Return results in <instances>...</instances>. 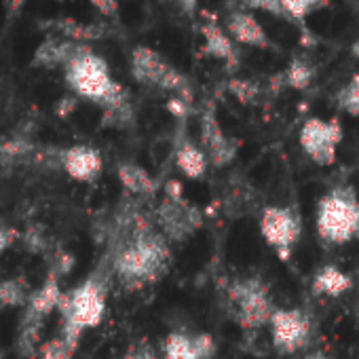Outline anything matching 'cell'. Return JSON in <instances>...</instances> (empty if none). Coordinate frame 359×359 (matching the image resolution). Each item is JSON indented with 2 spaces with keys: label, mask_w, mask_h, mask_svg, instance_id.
Listing matches in <instances>:
<instances>
[{
  "label": "cell",
  "mask_w": 359,
  "mask_h": 359,
  "mask_svg": "<svg viewBox=\"0 0 359 359\" xmlns=\"http://www.w3.org/2000/svg\"><path fill=\"white\" fill-rule=\"evenodd\" d=\"M106 294H108V273H93L81 285L62 296L57 306L62 315L60 334L74 346H79L85 330L102 323L106 315Z\"/></svg>",
  "instance_id": "1"
},
{
  "label": "cell",
  "mask_w": 359,
  "mask_h": 359,
  "mask_svg": "<svg viewBox=\"0 0 359 359\" xmlns=\"http://www.w3.org/2000/svg\"><path fill=\"white\" fill-rule=\"evenodd\" d=\"M64 70H66L68 87L79 97H85L102 106V110L129 97L127 89L110 76L104 57L95 55L87 45L79 49V53L70 60V64Z\"/></svg>",
  "instance_id": "2"
},
{
  "label": "cell",
  "mask_w": 359,
  "mask_h": 359,
  "mask_svg": "<svg viewBox=\"0 0 359 359\" xmlns=\"http://www.w3.org/2000/svg\"><path fill=\"white\" fill-rule=\"evenodd\" d=\"M317 235L327 245H346L359 237V197L351 187H336L323 195L315 214Z\"/></svg>",
  "instance_id": "3"
},
{
  "label": "cell",
  "mask_w": 359,
  "mask_h": 359,
  "mask_svg": "<svg viewBox=\"0 0 359 359\" xmlns=\"http://www.w3.org/2000/svg\"><path fill=\"white\" fill-rule=\"evenodd\" d=\"M224 292L229 309L243 330H260L262 325L271 323L277 306L273 302L269 285L258 275L237 277L229 281Z\"/></svg>",
  "instance_id": "4"
},
{
  "label": "cell",
  "mask_w": 359,
  "mask_h": 359,
  "mask_svg": "<svg viewBox=\"0 0 359 359\" xmlns=\"http://www.w3.org/2000/svg\"><path fill=\"white\" fill-rule=\"evenodd\" d=\"M152 218L169 243H182L203 226V212L184 197L182 184L175 180L167 182L165 197L156 205Z\"/></svg>",
  "instance_id": "5"
},
{
  "label": "cell",
  "mask_w": 359,
  "mask_h": 359,
  "mask_svg": "<svg viewBox=\"0 0 359 359\" xmlns=\"http://www.w3.org/2000/svg\"><path fill=\"white\" fill-rule=\"evenodd\" d=\"M131 76L146 87H156L161 91L180 95L193 102V87L187 74L171 66L161 53L150 47H135L131 51Z\"/></svg>",
  "instance_id": "6"
},
{
  "label": "cell",
  "mask_w": 359,
  "mask_h": 359,
  "mask_svg": "<svg viewBox=\"0 0 359 359\" xmlns=\"http://www.w3.org/2000/svg\"><path fill=\"white\" fill-rule=\"evenodd\" d=\"M260 233L264 241L279 254V258L287 262L300 239L302 218L294 208H264L260 216Z\"/></svg>",
  "instance_id": "7"
},
{
  "label": "cell",
  "mask_w": 359,
  "mask_h": 359,
  "mask_svg": "<svg viewBox=\"0 0 359 359\" xmlns=\"http://www.w3.org/2000/svg\"><path fill=\"white\" fill-rule=\"evenodd\" d=\"M273 346L281 355H292L311 342L315 321L304 309H277L271 317Z\"/></svg>",
  "instance_id": "8"
},
{
  "label": "cell",
  "mask_w": 359,
  "mask_h": 359,
  "mask_svg": "<svg viewBox=\"0 0 359 359\" xmlns=\"http://www.w3.org/2000/svg\"><path fill=\"white\" fill-rule=\"evenodd\" d=\"M342 125L338 118H309L300 129V148L317 165L330 167L336 161V150L342 142Z\"/></svg>",
  "instance_id": "9"
},
{
  "label": "cell",
  "mask_w": 359,
  "mask_h": 359,
  "mask_svg": "<svg viewBox=\"0 0 359 359\" xmlns=\"http://www.w3.org/2000/svg\"><path fill=\"white\" fill-rule=\"evenodd\" d=\"M199 131H201V148L208 154V161L218 169L229 167L239 152V142L224 133L212 106L203 108L199 118Z\"/></svg>",
  "instance_id": "10"
},
{
  "label": "cell",
  "mask_w": 359,
  "mask_h": 359,
  "mask_svg": "<svg viewBox=\"0 0 359 359\" xmlns=\"http://www.w3.org/2000/svg\"><path fill=\"white\" fill-rule=\"evenodd\" d=\"M216 340L212 334L171 332L163 342V359H214Z\"/></svg>",
  "instance_id": "11"
},
{
  "label": "cell",
  "mask_w": 359,
  "mask_h": 359,
  "mask_svg": "<svg viewBox=\"0 0 359 359\" xmlns=\"http://www.w3.org/2000/svg\"><path fill=\"white\" fill-rule=\"evenodd\" d=\"M201 36H203V49H201L203 55L224 62L229 70L239 66V53H237L235 41L231 39L226 30H222L216 18H212L210 13H203Z\"/></svg>",
  "instance_id": "12"
},
{
  "label": "cell",
  "mask_w": 359,
  "mask_h": 359,
  "mask_svg": "<svg viewBox=\"0 0 359 359\" xmlns=\"http://www.w3.org/2000/svg\"><path fill=\"white\" fill-rule=\"evenodd\" d=\"M104 161L100 150L79 144V146H70L64 150V161H62V169L72 177L79 180V182H93L97 180V175L102 173Z\"/></svg>",
  "instance_id": "13"
},
{
  "label": "cell",
  "mask_w": 359,
  "mask_h": 359,
  "mask_svg": "<svg viewBox=\"0 0 359 359\" xmlns=\"http://www.w3.org/2000/svg\"><path fill=\"white\" fill-rule=\"evenodd\" d=\"M41 30L47 32H55L72 43H93V41H102L106 36H110V26L106 24H85V22H76V20H68V18H55V20H41L39 22Z\"/></svg>",
  "instance_id": "14"
},
{
  "label": "cell",
  "mask_w": 359,
  "mask_h": 359,
  "mask_svg": "<svg viewBox=\"0 0 359 359\" xmlns=\"http://www.w3.org/2000/svg\"><path fill=\"white\" fill-rule=\"evenodd\" d=\"M226 32L231 34L235 43H241L248 47H260V49L271 47V39L266 30L250 11H241V9L231 11L226 18Z\"/></svg>",
  "instance_id": "15"
},
{
  "label": "cell",
  "mask_w": 359,
  "mask_h": 359,
  "mask_svg": "<svg viewBox=\"0 0 359 359\" xmlns=\"http://www.w3.org/2000/svg\"><path fill=\"white\" fill-rule=\"evenodd\" d=\"M173 154H175V165H177V169L182 171L187 177H191V180H199V177H203L205 175V171H208V165H210V161H208V154L203 152V148L201 146H197L187 133H184V129L180 127V131H177V137H175V150H173Z\"/></svg>",
  "instance_id": "16"
},
{
  "label": "cell",
  "mask_w": 359,
  "mask_h": 359,
  "mask_svg": "<svg viewBox=\"0 0 359 359\" xmlns=\"http://www.w3.org/2000/svg\"><path fill=\"white\" fill-rule=\"evenodd\" d=\"M83 45L79 43H72L68 39H62V36H51L47 39L45 43H41L34 51V57H32V66L34 68H57V66H68L70 60L79 53Z\"/></svg>",
  "instance_id": "17"
},
{
  "label": "cell",
  "mask_w": 359,
  "mask_h": 359,
  "mask_svg": "<svg viewBox=\"0 0 359 359\" xmlns=\"http://www.w3.org/2000/svg\"><path fill=\"white\" fill-rule=\"evenodd\" d=\"M116 175L121 180V184L125 187V191L131 197L144 199V197H152L158 191V182L142 167L135 163H121L116 167Z\"/></svg>",
  "instance_id": "18"
},
{
  "label": "cell",
  "mask_w": 359,
  "mask_h": 359,
  "mask_svg": "<svg viewBox=\"0 0 359 359\" xmlns=\"http://www.w3.org/2000/svg\"><path fill=\"white\" fill-rule=\"evenodd\" d=\"M43 317L30 313L24 309L22 321H20V330H18V353L24 359H34L41 351V332H43Z\"/></svg>",
  "instance_id": "19"
},
{
  "label": "cell",
  "mask_w": 359,
  "mask_h": 359,
  "mask_svg": "<svg viewBox=\"0 0 359 359\" xmlns=\"http://www.w3.org/2000/svg\"><path fill=\"white\" fill-rule=\"evenodd\" d=\"M353 287V279L340 271L334 264H325L321 266L315 277H313V292L317 296H330V298H338L342 294H346Z\"/></svg>",
  "instance_id": "20"
},
{
  "label": "cell",
  "mask_w": 359,
  "mask_h": 359,
  "mask_svg": "<svg viewBox=\"0 0 359 359\" xmlns=\"http://www.w3.org/2000/svg\"><path fill=\"white\" fill-rule=\"evenodd\" d=\"M62 296H64V292L60 287V279L53 277V275H47L45 283L39 290L32 292V298H30V302L24 309L45 319L47 315H51L60 306Z\"/></svg>",
  "instance_id": "21"
},
{
  "label": "cell",
  "mask_w": 359,
  "mask_h": 359,
  "mask_svg": "<svg viewBox=\"0 0 359 359\" xmlns=\"http://www.w3.org/2000/svg\"><path fill=\"white\" fill-rule=\"evenodd\" d=\"M30 298H32V287L24 275L0 281V304L3 306H26Z\"/></svg>",
  "instance_id": "22"
},
{
  "label": "cell",
  "mask_w": 359,
  "mask_h": 359,
  "mask_svg": "<svg viewBox=\"0 0 359 359\" xmlns=\"http://www.w3.org/2000/svg\"><path fill=\"white\" fill-rule=\"evenodd\" d=\"M281 76H283L285 87L302 91V89L311 87V83L315 79V68L306 57H294L290 62V66L281 72Z\"/></svg>",
  "instance_id": "23"
},
{
  "label": "cell",
  "mask_w": 359,
  "mask_h": 359,
  "mask_svg": "<svg viewBox=\"0 0 359 359\" xmlns=\"http://www.w3.org/2000/svg\"><path fill=\"white\" fill-rule=\"evenodd\" d=\"M135 121V112H133V104L131 97H125L108 108H104L102 112V125L104 127H112V129H129Z\"/></svg>",
  "instance_id": "24"
},
{
  "label": "cell",
  "mask_w": 359,
  "mask_h": 359,
  "mask_svg": "<svg viewBox=\"0 0 359 359\" xmlns=\"http://www.w3.org/2000/svg\"><path fill=\"white\" fill-rule=\"evenodd\" d=\"M279 3H281L283 11L287 13V20L296 22L300 26H304V20L313 11L327 7V0H279Z\"/></svg>",
  "instance_id": "25"
},
{
  "label": "cell",
  "mask_w": 359,
  "mask_h": 359,
  "mask_svg": "<svg viewBox=\"0 0 359 359\" xmlns=\"http://www.w3.org/2000/svg\"><path fill=\"white\" fill-rule=\"evenodd\" d=\"M22 241H24V248L30 252V254H36V256H41V254H45V256H49L53 250H51V239H49V235H47V231H45V226L43 224H30L26 231H24V235H22Z\"/></svg>",
  "instance_id": "26"
},
{
  "label": "cell",
  "mask_w": 359,
  "mask_h": 359,
  "mask_svg": "<svg viewBox=\"0 0 359 359\" xmlns=\"http://www.w3.org/2000/svg\"><path fill=\"white\" fill-rule=\"evenodd\" d=\"M336 106L342 112L359 118V74H353L348 83L336 93Z\"/></svg>",
  "instance_id": "27"
},
{
  "label": "cell",
  "mask_w": 359,
  "mask_h": 359,
  "mask_svg": "<svg viewBox=\"0 0 359 359\" xmlns=\"http://www.w3.org/2000/svg\"><path fill=\"white\" fill-rule=\"evenodd\" d=\"M226 89L245 106L254 104L260 95V85L252 79H231L226 83Z\"/></svg>",
  "instance_id": "28"
},
{
  "label": "cell",
  "mask_w": 359,
  "mask_h": 359,
  "mask_svg": "<svg viewBox=\"0 0 359 359\" xmlns=\"http://www.w3.org/2000/svg\"><path fill=\"white\" fill-rule=\"evenodd\" d=\"M74 351H76V346L70 344V342L60 334V336L47 340L45 344H41L39 355H41V359H72Z\"/></svg>",
  "instance_id": "29"
},
{
  "label": "cell",
  "mask_w": 359,
  "mask_h": 359,
  "mask_svg": "<svg viewBox=\"0 0 359 359\" xmlns=\"http://www.w3.org/2000/svg\"><path fill=\"white\" fill-rule=\"evenodd\" d=\"M74 264H76L74 256L68 250H64V248H55L49 254V275H53L57 279L70 275L72 269H74Z\"/></svg>",
  "instance_id": "30"
},
{
  "label": "cell",
  "mask_w": 359,
  "mask_h": 359,
  "mask_svg": "<svg viewBox=\"0 0 359 359\" xmlns=\"http://www.w3.org/2000/svg\"><path fill=\"white\" fill-rule=\"evenodd\" d=\"M239 5L243 9H252V11H264L273 18H281L287 20V13L283 11L279 0H239ZM290 22V20H287Z\"/></svg>",
  "instance_id": "31"
},
{
  "label": "cell",
  "mask_w": 359,
  "mask_h": 359,
  "mask_svg": "<svg viewBox=\"0 0 359 359\" xmlns=\"http://www.w3.org/2000/svg\"><path fill=\"white\" fill-rule=\"evenodd\" d=\"M191 104H193V102H189V100H184V97L171 95V100L167 102V110H169L180 123H184V121L189 118V114H191Z\"/></svg>",
  "instance_id": "32"
},
{
  "label": "cell",
  "mask_w": 359,
  "mask_h": 359,
  "mask_svg": "<svg viewBox=\"0 0 359 359\" xmlns=\"http://www.w3.org/2000/svg\"><path fill=\"white\" fill-rule=\"evenodd\" d=\"M123 359H163V357H158L156 351L148 342H137L125 353Z\"/></svg>",
  "instance_id": "33"
},
{
  "label": "cell",
  "mask_w": 359,
  "mask_h": 359,
  "mask_svg": "<svg viewBox=\"0 0 359 359\" xmlns=\"http://www.w3.org/2000/svg\"><path fill=\"white\" fill-rule=\"evenodd\" d=\"M89 3L106 18H116L118 15V3H116V0H89Z\"/></svg>",
  "instance_id": "34"
},
{
  "label": "cell",
  "mask_w": 359,
  "mask_h": 359,
  "mask_svg": "<svg viewBox=\"0 0 359 359\" xmlns=\"http://www.w3.org/2000/svg\"><path fill=\"white\" fill-rule=\"evenodd\" d=\"M20 233L15 229H9V226H0V254L7 252L15 241H18Z\"/></svg>",
  "instance_id": "35"
},
{
  "label": "cell",
  "mask_w": 359,
  "mask_h": 359,
  "mask_svg": "<svg viewBox=\"0 0 359 359\" xmlns=\"http://www.w3.org/2000/svg\"><path fill=\"white\" fill-rule=\"evenodd\" d=\"M76 104H79V100L76 97H62L60 102H57V106H55V112H57V116H68V114H72L74 110H76Z\"/></svg>",
  "instance_id": "36"
},
{
  "label": "cell",
  "mask_w": 359,
  "mask_h": 359,
  "mask_svg": "<svg viewBox=\"0 0 359 359\" xmlns=\"http://www.w3.org/2000/svg\"><path fill=\"white\" fill-rule=\"evenodd\" d=\"M26 3H28V0H3L5 11H7L9 18H15V15L22 11V7H24Z\"/></svg>",
  "instance_id": "37"
},
{
  "label": "cell",
  "mask_w": 359,
  "mask_h": 359,
  "mask_svg": "<svg viewBox=\"0 0 359 359\" xmlns=\"http://www.w3.org/2000/svg\"><path fill=\"white\" fill-rule=\"evenodd\" d=\"M180 7H182L187 15H193L199 7V0H180Z\"/></svg>",
  "instance_id": "38"
},
{
  "label": "cell",
  "mask_w": 359,
  "mask_h": 359,
  "mask_svg": "<svg viewBox=\"0 0 359 359\" xmlns=\"http://www.w3.org/2000/svg\"><path fill=\"white\" fill-rule=\"evenodd\" d=\"M302 359H332L323 348H315V351H309Z\"/></svg>",
  "instance_id": "39"
},
{
  "label": "cell",
  "mask_w": 359,
  "mask_h": 359,
  "mask_svg": "<svg viewBox=\"0 0 359 359\" xmlns=\"http://www.w3.org/2000/svg\"><path fill=\"white\" fill-rule=\"evenodd\" d=\"M351 53H353L355 57H359V39L353 43V47H351Z\"/></svg>",
  "instance_id": "40"
},
{
  "label": "cell",
  "mask_w": 359,
  "mask_h": 359,
  "mask_svg": "<svg viewBox=\"0 0 359 359\" xmlns=\"http://www.w3.org/2000/svg\"><path fill=\"white\" fill-rule=\"evenodd\" d=\"M169 3H177L180 5V0H169Z\"/></svg>",
  "instance_id": "41"
},
{
  "label": "cell",
  "mask_w": 359,
  "mask_h": 359,
  "mask_svg": "<svg viewBox=\"0 0 359 359\" xmlns=\"http://www.w3.org/2000/svg\"><path fill=\"white\" fill-rule=\"evenodd\" d=\"M57 3H64V0H57Z\"/></svg>",
  "instance_id": "42"
}]
</instances>
